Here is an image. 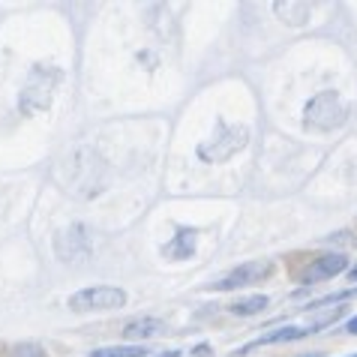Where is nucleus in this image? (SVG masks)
<instances>
[{
	"label": "nucleus",
	"instance_id": "2eb2a0df",
	"mask_svg": "<svg viewBox=\"0 0 357 357\" xmlns=\"http://www.w3.org/2000/svg\"><path fill=\"white\" fill-rule=\"evenodd\" d=\"M192 357H211V345H207V342L195 345V349H192Z\"/></svg>",
	"mask_w": 357,
	"mask_h": 357
},
{
	"label": "nucleus",
	"instance_id": "20e7f679",
	"mask_svg": "<svg viewBox=\"0 0 357 357\" xmlns=\"http://www.w3.org/2000/svg\"><path fill=\"white\" fill-rule=\"evenodd\" d=\"M273 273V261H243V264H237L231 273H225L222 280H216L211 282L207 289L211 291H237V289H250V285H259L261 280H267V276Z\"/></svg>",
	"mask_w": 357,
	"mask_h": 357
},
{
	"label": "nucleus",
	"instance_id": "6e6552de",
	"mask_svg": "<svg viewBox=\"0 0 357 357\" xmlns=\"http://www.w3.org/2000/svg\"><path fill=\"white\" fill-rule=\"evenodd\" d=\"M312 331L310 327H294V324H285V327H276V331H267L261 336H255L252 342H246L243 349H237L234 354L241 357L246 351H252V349H261V345H276V342H294V340H303V336H310Z\"/></svg>",
	"mask_w": 357,
	"mask_h": 357
},
{
	"label": "nucleus",
	"instance_id": "423d86ee",
	"mask_svg": "<svg viewBox=\"0 0 357 357\" xmlns=\"http://www.w3.org/2000/svg\"><path fill=\"white\" fill-rule=\"evenodd\" d=\"M54 250L63 261H82L87 252H91V234H87V225L75 222L63 228L61 234L54 237Z\"/></svg>",
	"mask_w": 357,
	"mask_h": 357
},
{
	"label": "nucleus",
	"instance_id": "ddd939ff",
	"mask_svg": "<svg viewBox=\"0 0 357 357\" xmlns=\"http://www.w3.org/2000/svg\"><path fill=\"white\" fill-rule=\"evenodd\" d=\"M144 345H108V349H96L87 357H144Z\"/></svg>",
	"mask_w": 357,
	"mask_h": 357
},
{
	"label": "nucleus",
	"instance_id": "aec40b11",
	"mask_svg": "<svg viewBox=\"0 0 357 357\" xmlns=\"http://www.w3.org/2000/svg\"><path fill=\"white\" fill-rule=\"evenodd\" d=\"M345 357H357V354H345Z\"/></svg>",
	"mask_w": 357,
	"mask_h": 357
},
{
	"label": "nucleus",
	"instance_id": "39448f33",
	"mask_svg": "<svg viewBox=\"0 0 357 357\" xmlns=\"http://www.w3.org/2000/svg\"><path fill=\"white\" fill-rule=\"evenodd\" d=\"M340 273H349V259L342 252H324L319 259H312L310 264L297 273V282L303 285H315V282H324V280H333Z\"/></svg>",
	"mask_w": 357,
	"mask_h": 357
},
{
	"label": "nucleus",
	"instance_id": "1a4fd4ad",
	"mask_svg": "<svg viewBox=\"0 0 357 357\" xmlns=\"http://www.w3.org/2000/svg\"><path fill=\"white\" fill-rule=\"evenodd\" d=\"M195 241H198V231H195V228L177 225L174 237L162 246V255H165V259H172V261H186V259H192Z\"/></svg>",
	"mask_w": 357,
	"mask_h": 357
},
{
	"label": "nucleus",
	"instance_id": "9d476101",
	"mask_svg": "<svg viewBox=\"0 0 357 357\" xmlns=\"http://www.w3.org/2000/svg\"><path fill=\"white\" fill-rule=\"evenodd\" d=\"M310 3H303V0H276L273 3V13L280 15V22L285 24H294V27H301L306 24V18H310Z\"/></svg>",
	"mask_w": 357,
	"mask_h": 357
},
{
	"label": "nucleus",
	"instance_id": "dca6fc26",
	"mask_svg": "<svg viewBox=\"0 0 357 357\" xmlns=\"http://www.w3.org/2000/svg\"><path fill=\"white\" fill-rule=\"evenodd\" d=\"M345 276H349V282H357V264H351V267H349V273H345Z\"/></svg>",
	"mask_w": 357,
	"mask_h": 357
},
{
	"label": "nucleus",
	"instance_id": "f8f14e48",
	"mask_svg": "<svg viewBox=\"0 0 357 357\" xmlns=\"http://www.w3.org/2000/svg\"><path fill=\"white\" fill-rule=\"evenodd\" d=\"M271 303L267 294H250V297H237L234 303H228V312L237 315V319H250V315L264 312V306Z\"/></svg>",
	"mask_w": 357,
	"mask_h": 357
},
{
	"label": "nucleus",
	"instance_id": "6ab92c4d",
	"mask_svg": "<svg viewBox=\"0 0 357 357\" xmlns=\"http://www.w3.org/2000/svg\"><path fill=\"white\" fill-rule=\"evenodd\" d=\"M306 357H324L321 351H312V354H306Z\"/></svg>",
	"mask_w": 357,
	"mask_h": 357
},
{
	"label": "nucleus",
	"instance_id": "f257e3e1",
	"mask_svg": "<svg viewBox=\"0 0 357 357\" xmlns=\"http://www.w3.org/2000/svg\"><path fill=\"white\" fill-rule=\"evenodd\" d=\"M63 73L54 66H33L31 75H27V82L22 87V96H18V108H22L24 114L31 112H43V108L52 105V96L57 91V84H61Z\"/></svg>",
	"mask_w": 357,
	"mask_h": 357
},
{
	"label": "nucleus",
	"instance_id": "a211bd4d",
	"mask_svg": "<svg viewBox=\"0 0 357 357\" xmlns=\"http://www.w3.org/2000/svg\"><path fill=\"white\" fill-rule=\"evenodd\" d=\"M160 357H181V351H165V354H160Z\"/></svg>",
	"mask_w": 357,
	"mask_h": 357
},
{
	"label": "nucleus",
	"instance_id": "f3484780",
	"mask_svg": "<svg viewBox=\"0 0 357 357\" xmlns=\"http://www.w3.org/2000/svg\"><path fill=\"white\" fill-rule=\"evenodd\" d=\"M345 331H349V333H357V315H354V319H351L349 324H345Z\"/></svg>",
	"mask_w": 357,
	"mask_h": 357
},
{
	"label": "nucleus",
	"instance_id": "4468645a",
	"mask_svg": "<svg viewBox=\"0 0 357 357\" xmlns=\"http://www.w3.org/2000/svg\"><path fill=\"white\" fill-rule=\"evenodd\" d=\"M9 357H48V354H45L43 345H36V342H22V345H15Z\"/></svg>",
	"mask_w": 357,
	"mask_h": 357
},
{
	"label": "nucleus",
	"instance_id": "7ed1b4c3",
	"mask_svg": "<svg viewBox=\"0 0 357 357\" xmlns=\"http://www.w3.org/2000/svg\"><path fill=\"white\" fill-rule=\"evenodd\" d=\"M66 306L73 312H102V310H121L126 306V291L117 285H91L75 294H69Z\"/></svg>",
	"mask_w": 357,
	"mask_h": 357
},
{
	"label": "nucleus",
	"instance_id": "9b49d317",
	"mask_svg": "<svg viewBox=\"0 0 357 357\" xmlns=\"http://www.w3.org/2000/svg\"><path fill=\"white\" fill-rule=\"evenodd\" d=\"M165 331V324L160 321V319H135V321H130L123 327V336L130 340L132 345L138 342V340H153V336H160Z\"/></svg>",
	"mask_w": 357,
	"mask_h": 357
},
{
	"label": "nucleus",
	"instance_id": "f03ea898",
	"mask_svg": "<svg viewBox=\"0 0 357 357\" xmlns=\"http://www.w3.org/2000/svg\"><path fill=\"white\" fill-rule=\"evenodd\" d=\"M306 126H312V130H336V126L345 123V114H349V108H345V102L340 99V93L336 91H321L315 93L310 102H306Z\"/></svg>",
	"mask_w": 357,
	"mask_h": 357
},
{
	"label": "nucleus",
	"instance_id": "0eeeda50",
	"mask_svg": "<svg viewBox=\"0 0 357 357\" xmlns=\"http://www.w3.org/2000/svg\"><path fill=\"white\" fill-rule=\"evenodd\" d=\"M246 132L243 126H231V130H225L222 126V135L220 138H213V147H198V156L207 162H220V160H228L234 151H241V147L246 144Z\"/></svg>",
	"mask_w": 357,
	"mask_h": 357
}]
</instances>
